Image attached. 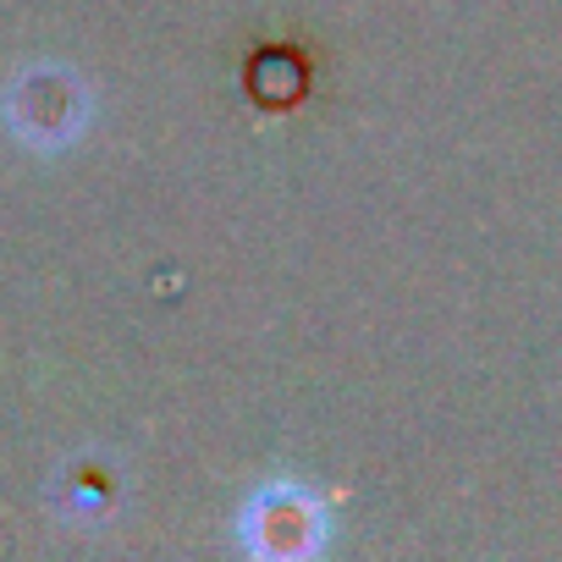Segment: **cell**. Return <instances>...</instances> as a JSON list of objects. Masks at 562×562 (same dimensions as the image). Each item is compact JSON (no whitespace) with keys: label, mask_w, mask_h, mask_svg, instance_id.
<instances>
[{"label":"cell","mask_w":562,"mask_h":562,"mask_svg":"<svg viewBox=\"0 0 562 562\" xmlns=\"http://www.w3.org/2000/svg\"><path fill=\"white\" fill-rule=\"evenodd\" d=\"M78 89L67 72H29L18 89H12V127L23 138H40V144H56L78 127Z\"/></svg>","instance_id":"6da1fadb"}]
</instances>
